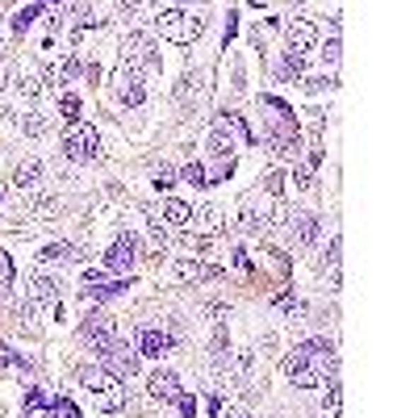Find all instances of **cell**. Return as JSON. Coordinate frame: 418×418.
<instances>
[{
  "mask_svg": "<svg viewBox=\"0 0 418 418\" xmlns=\"http://www.w3.org/2000/svg\"><path fill=\"white\" fill-rule=\"evenodd\" d=\"M63 155L71 159V163H88L100 155V134H96L88 122H76V126H67V134H63Z\"/></svg>",
  "mask_w": 418,
  "mask_h": 418,
  "instance_id": "obj_3",
  "label": "cell"
},
{
  "mask_svg": "<svg viewBox=\"0 0 418 418\" xmlns=\"http://www.w3.org/2000/svg\"><path fill=\"white\" fill-rule=\"evenodd\" d=\"M155 214L163 218V226H176V231L192 222V209H188L185 201H163V209H155Z\"/></svg>",
  "mask_w": 418,
  "mask_h": 418,
  "instance_id": "obj_17",
  "label": "cell"
},
{
  "mask_svg": "<svg viewBox=\"0 0 418 418\" xmlns=\"http://www.w3.org/2000/svg\"><path fill=\"white\" fill-rule=\"evenodd\" d=\"M176 406H180V414H185V418H192V414H197V402H192L188 393H180V397H176Z\"/></svg>",
  "mask_w": 418,
  "mask_h": 418,
  "instance_id": "obj_42",
  "label": "cell"
},
{
  "mask_svg": "<svg viewBox=\"0 0 418 418\" xmlns=\"http://www.w3.org/2000/svg\"><path fill=\"white\" fill-rule=\"evenodd\" d=\"M80 335H84V343H88L96 356H100V352H105V347H109V343L117 339V323H113L109 314H93L88 323L80 326Z\"/></svg>",
  "mask_w": 418,
  "mask_h": 418,
  "instance_id": "obj_9",
  "label": "cell"
},
{
  "mask_svg": "<svg viewBox=\"0 0 418 418\" xmlns=\"http://www.w3.org/2000/svg\"><path fill=\"white\" fill-rule=\"evenodd\" d=\"M122 50H126L122 63H130V67H139V71H155V67H159V47H155L146 34H130Z\"/></svg>",
  "mask_w": 418,
  "mask_h": 418,
  "instance_id": "obj_5",
  "label": "cell"
},
{
  "mask_svg": "<svg viewBox=\"0 0 418 418\" xmlns=\"http://www.w3.org/2000/svg\"><path fill=\"white\" fill-rule=\"evenodd\" d=\"M25 418H50L42 389H25Z\"/></svg>",
  "mask_w": 418,
  "mask_h": 418,
  "instance_id": "obj_24",
  "label": "cell"
},
{
  "mask_svg": "<svg viewBox=\"0 0 418 418\" xmlns=\"http://www.w3.org/2000/svg\"><path fill=\"white\" fill-rule=\"evenodd\" d=\"M289 231H293V243H297V247H314L318 234H323V226H318L314 214H293V218H289Z\"/></svg>",
  "mask_w": 418,
  "mask_h": 418,
  "instance_id": "obj_13",
  "label": "cell"
},
{
  "mask_svg": "<svg viewBox=\"0 0 418 418\" xmlns=\"http://www.w3.org/2000/svg\"><path fill=\"white\" fill-rule=\"evenodd\" d=\"M100 364H105V372H113L117 381H126V376H134V372H139V347H130V343L113 339V343L100 352Z\"/></svg>",
  "mask_w": 418,
  "mask_h": 418,
  "instance_id": "obj_4",
  "label": "cell"
},
{
  "mask_svg": "<svg viewBox=\"0 0 418 418\" xmlns=\"http://www.w3.org/2000/svg\"><path fill=\"white\" fill-rule=\"evenodd\" d=\"M38 180H42V163H38V159H25V163L13 172V185L21 188V192H34Z\"/></svg>",
  "mask_w": 418,
  "mask_h": 418,
  "instance_id": "obj_16",
  "label": "cell"
},
{
  "mask_svg": "<svg viewBox=\"0 0 418 418\" xmlns=\"http://www.w3.org/2000/svg\"><path fill=\"white\" fill-rule=\"evenodd\" d=\"M13 280V260H8V251H0V284H8Z\"/></svg>",
  "mask_w": 418,
  "mask_h": 418,
  "instance_id": "obj_41",
  "label": "cell"
},
{
  "mask_svg": "<svg viewBox=\"0 0 418 418\" xmlns=\"http://www.w3.org/2000/svg\"><path fill=\"white\" fill-rule=\"evenodd\" d=\"M30 310L34 306H59V289H54V280L50 277H34L30 280V301H25Z\"/></svg>",
  "mask_w": 418,
  "mask_h": 418,
  "instance_id": "obj_14",
  "label": "cell"
},
{
  "mask_svg": "<svg viewBox=\"0 0 418 418\" xmlns=\"http://www.w3.org/2000/svg\"><path fill=\"white\" fill-rule=\"evenodd\" d=\"M151 238H155V243H168V226L159 222V214H155V209H151Z\"/></svg>",
  "mask_w": 418,
  "mask_h": 418,
  "instance_id": "obj_37",
  "label": "cell"
},
{
  "mask_svg": "<svg viewBox=\"0 0 418 418\" xmlns=\"http://www.w3.org/2000/svg\"><path fill=\"white\" fill-rule=\"evenodd\" d=\"M284 38H289V50H293V54H301V59H306V50L318 47V25H314V21L293 17V21H284Z\"/></svg>",
  "mask_w": 418,
  "mask_h": 418,
  "instance_id": "obj_10",
  "label": "cell"
},
{
  "mask_svg": "<svg viewBox=\"0 0 418 418\" xmlns=\"http://www.w3.org/2000/svg\"><path fill=\"white\" fill-rule=\"evenodd\" d=\"M339 247H343V243H339V234H335V238H330V247H326V255L323 260H318V268H335V264H339Z\"/></svg>",
  "mask_w": 418,
  "mask_h": 418,
  "instance_id": "obj_32",
  "label": "cell"
},
{
  "mask_svg": "<svg viewBox=\"0 0 418 418\" xmlns=\"http://www.w3.org/2000/svg\"><path fill=\"white\" fill-rule=\"evenodd\" d=\"M209 84H205V71H188L180 80V100H205Z\"/></svg>",
  "mask_w": 418,
  "mask_h": 418,
  "instance_id": "obj_20",
  "label": "cell"
},
{
  "mask_svg": "<svg viewBox=\"0 0 418 418\" xmlns=\"http://www.w3.org/2000/svg\"><path fill=\"white\" fill-rule=\"evenodd\" d=\"M260 188H264V192H272V197H280V192H284V172H268Z\"/></svg>",
  "mask_w": 418,
  "mask_h": 418,
  "instance_id": "obj_33",
  "label": "cell"
},
{
  "mask_svg": "<svg viewBox=\"0 0 418 418\" xmlns=\"http://www.w3.org/2000/svg\"><path fill=\"white\" fill-rule=\"evenodd\" d=\"M197 218H201L205 226H218V222H222V214H218V205H205V209H201Z\"/></svg>",
  "mask_w": 418,
  "mask_h": 418,
  "instance_id": "obj_40",
  "label": "cell"
},
{
  "mask_svg": "<svg viewBox=\"0 0 418 418\" xmlns=\"http://www.w3.org/2000/svg\"><path fill=\"white\" fill-rule=\"evenodd\" d=\"M277 76H280V80H306V59L289 50V54H284V63L277 67Z\"/></svg>",
  "mask_w": 418,
  "mask_h": 418,
  "instance_id": "obj_22",
  "label": "cell"
},
{
  "mask_svg": "<svg viewBox=\"0 0 418 418\" xmlns=\"http://www.w3.org/2000/svg\"><path fill=\"white\" fill-rule=\"evenodd\" d=\"M38 13H42V4H25V8L13 17V30H17V34H25V30H30V21H34Z\"/></svg>",
  "mask_w": 418,
  "mask_h": 418,
  "instance_id": "obj_28",
  "label": "cell"
},
{
  "mask_svg": "<svg viewBox=\"0 0 418 418\" xmlns=\"http://www.w3.org/2000/svg\"><path fill=\"white\" fill-rule=\"evenodd\" d=\"M234 364H238V376L247 381V376H251V364H255V356H251V352H238V360H234Z\"/></svg>",
  "mask_w": 418,
  "mask_h": 418,
  "instance_id": "obj_39",
  "label": "cell"
},
{
  "mask_svg": "<svg viewBox=\"0 0 418 418\" xmlns=\"http://www.w3.org/2000/svg\"><path fill=\"white\" fill-rule=\"evenodd\" d=\"M231 172H234V155H231V159H214V168L205 172V180H209V185H218V180H226Z\"/></svg>",
  "mask_w": 418,
  "mask_h": 418,
  "instance_id": "obj_27",
  "label": "cell"
},
{
  "mask_svg": "<svg viewBox=\"0 0 418 418\" xmlns=\"http://www.w3.org/2000/svg\"><path fill=\"white\" fill-rule=\"evenodd\" d=\"M326 410H330V418H343V389H339V376L326 381Z\"/></svg>",
  "mask_w": 418,
  "mask_h": 418,
  "instance_id": "obj_25",
  "label": "cell"
},
{
  "mask_svg": "<svg viewBox=\"0 0 418 418\" xmlns=\"http://www.w3.org/2000/svg\"><path fill=\"white\" fill-rule=\"evenodd\" d=\"M185 389H180V376L172 368H155L151 372V397H159V402H176Z\"/></svg>",
  "mask_w": 418,
  "mask_h": 418,
  "instance_id": "obj_12",
  "label": "cell"
},
{
  "mask_svg": "<svg viewBox=\"0 0 418 418\" xmlns=\"http://www.w3.org/2000/svg\"><path fill=\"white\" fill-rule=\"evenodd\" d=\"M38 260H42V264H76L80 251H76L71 243H47V247L38 251Z\"/></svg>",
  "mask_w": 418,
  "mask_h": 418,
  "instance_id": "obj_18",
  "label": "cell"
},
{
  "mask_svg": "<svg viewBox=\"0 0 418 418\" xmlns=\"http://www.w3.org/2000/svg\"><path fill=\"white\" fill-rule=\"evenodd\" d=\"M134 260H139V238H134L130 231H122L117 243L105 251V268H109V272H130Z\"/></svg>",
  "mask_w": 418,
  "mask_h": 418,
  "instance_id": "obj_6",
  "label": "cell"
},
{
  "mask_svg": "<svg viewBox=\"0 0 418 418\" xmlns=\"http://www.w3.org/2000/svg\"><path fill=\"white\" fill-rule=\"evenodd\" d=\"M8 80H13V67H8V63L0 59V88H8Z\"/></svg>",
  "mask_w": 418,
  "mask_h": 418,
  "instance_id": "obj_45",
  "label": "cell"
},
{
  "mask_svg": "<svg viewBox=\"0 0 418 418\" xmlns=\"http://www.w3.org/2000/svg\"><path fill=\"white\" fill-rule=\"evenodd\" d=\"M238 231H243V234H260V231H264V214H255V209H251V201H243Z\"/></svg>",
  "mask_w": 418,
  "mask_h": 418,
  "instance_id": "obj_23",
  "label": "cell"
},
{
  "mask_svg": "<svg viewBox=\"0 0 418 418\" xmlns=\"http://www.w3.org/2000/svg\"><path fill=\"white\" fill-rule=\"evenodd\" d=\"M126 289H130V277L109 280L105 272H88L84 284H80V297H84V301H105V297H117V293H126Z\"/></svg>",
  "mask_w": 418,
  "mask_h": 418,
  "instance_id": "obj_7",
  "label": "cell"
},
{
  "mask_svg": "<svg viewBox=\"0 0 418 418\" xmlns=\"http://www.w3.org/2000/svg\"><path fill=\"white\" fill-rule=\"evenodd\" d=\"M21 93H25V96H38V93H42V84H38L34 76H21Z\"/></svg>",
  "mask_w": 418,
  "mask_h": 418,
  "instance_id": "obj_43",
  "label": "cell"
},
{
  "mask_svg": "<svg viewBox=\"0 0 418 418\" xmlns=\"http://www.w3.org/2000/svg\"><path fill=\"white\" fill-rule=\"evenodd\" d=\"M151 25H155V34L159 38H168V42H192L201 30H205V21L197 17V13H188V8H159L155 17H151Z\"/></svg>",
  "mask_w": 418,
  "mask_h": 418,
  "instance_id": "obj_2",
  "label": "cell"
},
{
  "mask_svg": "<svg viewBox=\"0 0 418 418\" xmlns=\"http://www.w3.org/2000/svg\"><path fill=\"white\" fill-rule=\"evenodd\" d=\"M339 50H343V47H339V38H330V42H326V50H323L326 67H335V63H339Z\"/></svg>",
  "mask_w": 418,
  "mask_h": 418,
  "instance_id": "obj_38",
  "label": "cell"
},
{
  "mask_svg": "<svg viewBox=\"0 0 418 418\" xmlns=\"http://www.w3.org/2000/svg\"><path fill=\"white\" fill-rule=\"evenodd\" d=\"M214 356H218V360H226V356H231V339H226V330H222V326L214 330Z\"/></svg>",
  "mask_w": 418,
  "mask_h": 418,
  "instance_id": "obj_34",
  "label": "cell"
},
{
  "mask_svg": "<svg viewBox=\"0 0 418 418\" xmlns=\"http://www.w3.org/2000/svg\"><path fill=\"white\" fill-rule=\"evenodd\" d=\"M176 277L180 280H218L222 268H205V264H197V260H176Z\"/></svg>",
  "mask_w": 418,
  "mask_h": 418,
  "instance_id": "obj_19",
  "label": "cell"
},
{
  "mask_svg": "<svg viewBox=\"0 0 418 418\" xmlns=\"http://www.w3.org/2000/svg\"><path fill=\"white\" fill-rule=\"evenodd\" d=\"M0 368H30V364H25L21 356H13V347H4V343H0Z\"/></svg>",
  "mask_w": 418,
  "mask_h": 418,
  "instance_id": "obj_35",
  "label": "cell"
},
{
  "mask_svg": "<svg viewBox=\"0 0 418 418\" xmlns=\"http://www.w3.org/2000/svg\"><path fill=\"white\" fill-rule=\"evenodd\" d=\"M59 113H63V122H67V126H76V117H80V96L63 93V96H59Z\"/></svg>",
  "mask_w": 418,
  "mask_h": 418,
  "instance_id": "obj_26",
  "label": "cell"
},
{
  "mask_svg": "<svg viewBox=\"0 0 418 418\" xmlns=\"http://www.w3.org/2000/svg\"><path fill=\"white\" fill-rule=\"evenodd\" d=\"M172 347H176V339H172L168 330H159V326H146L139 335V356H155V360H159V356H168Z\"/></svg>",
  "mask_w": 418,
  "mask_h": 418,
  "instance_id": "obj_11",
  "label": "cell"
},
{
  "mask_svg": "<svg viewBox=\"0 0 418 418\" xmlns=\"http://www.w3.org/2000/svg\"><path fill=\"white\" fill-rule=\"evenodd\" d=\"M284 372L297 389H318L339 376V352L330 339H306L284 356Z\"/></svg>",
  "mask_w": 418,
  "mask_h": 418,
  "instance_id": "obj_1",
  "label": "cell"
},
{
  "mask_svg": "<svg viewBox=\"0 0 418 418\" xmlns=\"http://www.w3.org/2000/svg\"><path fill=\"white\" fill-rule=\"evenodd\" d=\"M234 151V139L226 134V126H214V134H209V155L214 159H231Z\"/></svg>",
  "mask_w": 418,
  "mask_h": 418,
  "instance_id": "obj_21",
  "label": "cell"
},
{
  "mask_svg": "<svg viewBox=\"0 0 418 418\" xmlns=\"http://www.w3.org/2000/svg\"><path fill=\"white\" fill-rule=\"evenodd\" d=\"M180 180H188L192 188H205V185H209V180H205V168H201V163H185V168H180Z\"/></svg>",
  "mask_w": 418,
  "mask_h": 418,
  "instance_id": "obj_29",
  "label": "cell"
},
{
  "mask_svg": "<svg viewBox=\"0 0 418 418\" xmlns=\"http://www.w3.org/2000/svg\"><path fill=\"white\" fill-rule=\"evenodd\" d=\"M50 418H80V410H76L67 397H54V402H50Z\"/></svg>",
  "mask_w": 418,
  "mask_h": 418,
  "instance_id": "obj_31",
  "label": "cell"
},
{
  "mask_svg": "<svg viewBox=\"0 0 418 418\" xmlns=\"http://www.w3.org/2000/svg\"><path fill=\"white\" fill-rule=\"evenodd\" d=\"M117 96H122V105H126V109H139L142 100H146V88H142V71H139V67L117 63Z\"/></svg>",
  "mask_w": 418,
  "mask_h": 418,
  "instance_id": "obj_8",
  "label": "cell"
},
{
  "mask_svg": "<svg viewBox=\"0 0 418 418\" xmlns=\"http://www.w3.org/2000/svg\"><path fill=\"white\" fill-rule=\"evenodd\" d=\"M80 385L88 389V393H113L117 389V376L105 368H80Z\"/></svg>",
  "mask_w": 418,
  "mask_h": 418,
  "instance_id": "obj_15",
  "label": "cell"
},
{
  "mask_svg": "<svg viewBox=\"0 0 418 418\" xmlns=\"http://www.w3.org/2000/svg\"><path fill=\"white\" fill-rule=\"evenodd\" d=\"M172 185H176V172H172V168H159V172H155V188H159V192H168Z\"/></svg>",
  "mask_w": 418,
  "mask_h": 418,
  "instance_id": "obj_36",
  "label": "cell"
},
{
  "mask_svg": "<svg viewBox=\"0 0 418 418\" xmlns=\"http://www.w3.org/2000/svg\"><path fill=\"white\" fill-rule=\"evenodd\" d=\"M21 130H25V134H47V117H42V113H25V117H21Z\"/></svg>",
  "mask_w": 418,
  "mask_h": 418,
  "instance_id": "obj_30",
  "label": "cell"
},
{
  "mask_svg": "<svg viewBox=\"0 0 418 418\" xmlns=\"http://www.w3.org/2000/svg\"><path fill=\"white\" fill-rule=\"evenodd\" d=\"M297 188H306V192L314 188V180H310V168H297Z\"/></svg>",
  "mask_w": 418,
  "mask_h": 418,
  "instance_id": "obj_44",
  "label": "cell"
}]
</instances>
